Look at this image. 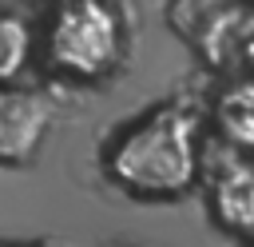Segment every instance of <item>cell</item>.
Wrapping results in <instances>:
<instances>
[{
    "label": "cell",
    "instance_id": "1",
    "mask_svg": "<svg viewBox=\"0 0 254 247\" xmlns=\"http://www.w3.org/2000/svg\"><path fill=\"white\" fill-rule=\"evenodd\" d=\"M194 116L183 104L147 112L107 147V175L139 199H175L194 183Z\"/></svg>",
    "mask_w": 254,
    "mask_h": 247
},
{
    "label": "cell",
    "instance_id": "2",
    "mask_svg": "<svg viewBox=\"0 0 254 247\" xmlns=\"http://www.w3.org/2000/svg\"><path fill=\"white\" fill-rule=\"evenodd\" d=\"M119 52V24L99 0H67L48 28V56L67 76H103Z\"/></svg>",
    "mask_w": 254,
    "mask_h": 247
},
{
    "label": "cell",
    "instance_id": "3",
    "mask_svg": "<svg viewBox=\"0 0 254 247\" xmlns=\"http://www.w3.org/2000/svg\"><path fill=\"white\" fill-rule=\"evenodd\" d=\"M52 124V104L0 84V163H24Z\"/></svg>",
    "mask_w": 254,
    "mask_h": 247
},
{
    "label": "cell",
    "instance_id": "4",
    "mask_svg": "<svg viewBox=\"0 0 254 247\" xmlns=\"http://www.w3.org/2000/svg\"><path fill=\"white\" fill-rule=\"evenodd\" d=\"M214 215L230 231H254V163H226L214 179Z\"/></svg>",
    "mask_w": 254,
    "mask_h": 247
},
{
    "label": "cell",
    "instance_id": "5",
    "mask_svg": "<svg viewBox=\"0 0 254 247\" xmlns=\"http://www.w3.org/2000/svg\"><path fill=\"white\" fill-rule=\"evenodd\" d=\"M214 124L234 147H254V84H234L214 104Z\"/></svg>",
    "mask_w": 254,
    "mask_h": 247
},
{
    "label": "cell",
    "instance_id": "6",
    "mask_svg": "<svg viewBox=\"0 0 254 247\" xmlns=\"http://www.w3.org/2000/svg\"><path fill=\"white\" fill-rule=\"evenodd\" d=\"M28 60V28L16 16H0V84H8Z\"/></svg>",
    "mask_w": 254,
    "mask_h": 247
},
{
    "label": "cell",
    "instance_id": "7",
    "mask_svg": "<svg viewBox=\"0 0 254 247\" xmlns=\"http://www.w3.org/2000/svg\"><path fill=\"white\" fill-rule=\"evenodd\" d=\"M0 247H44V243H0Z\"/></svg>",
    "mask_w": 254,
    "mask_h": 247
}]
</instances>
